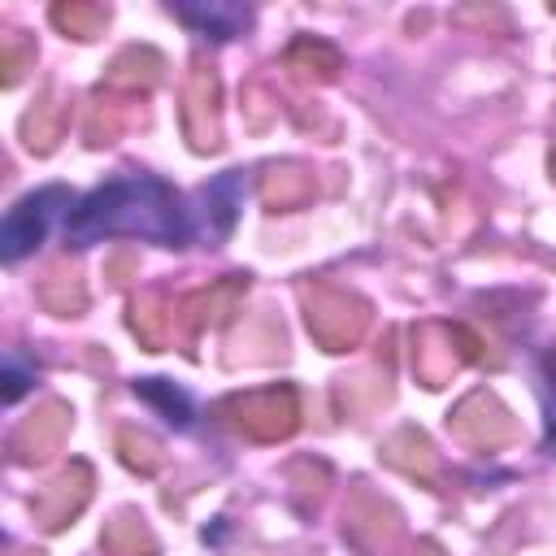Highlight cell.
<instances>
[{
    "label": "cell",
    "instance_id": "6da1fadb",
    "mask_svg": "<svg viewBox=\"0 0 556 556\" xmlns=\"http://www.w3.org/2000/svg\"><path fill=\"white\" fill-rule=\"evenodd\" d=\"M104 235H130V239H152V243H187L191 239V217L161 178L135 174V178H113L96 187L65 222V243L87 248Z\"/></svg>",
    "mask_w": 556,
    "mask_h": 556
},
{
    "label": "cell",
    "instance_id": "7a4b0ae2",
    "mask_svg": "<svg viewBox=\"0 0 556 556\" xmlns=\"http://www.w3.org/2000/svg\"><path fill=\"white\" fill-rule=\"evenodd\" d=\"M217 417L226 426H235L239 434H248V439L274 443V439H287L295 430L300 404H295L291 387H261V391H239V395L222 400Z\"/></svg>",
    "mask_w": 556,
    "mask_h": 556
},
{
    "label": "cell",
    "instance_id": "3957f363",
    "mask_svg": "<svg viewBox=\"0 0 556 556\" xmlns=\"http://www.w3.org/2000/svg\"><path fill=\"white\" fill-rule=\"evenodd\" d=\"M304 321H308V334H313L326 352H343V348H352V343L365 334L369 308H365L352 291L317 282V287L304 291Z\"/></svg>",
    "mask_w": 556,
    "mask_h": 556
},
{
    "label": "cell",
    "instance_id": "277c9868",
    "mask_svg": "<svg viewBox=\"0 0 556 556\" xmlns=\"http://www.w3.org/2000/svg\"><path fill=\"white\" fill-rule=\"evenodd\" d=\"M70 204H74V195H70L65 187H43V191L22 195V200L4 213V226H0V256H4L9 265L22 261L30 248L43 243L52 217H56L61 208H70Z\"/></svg>",
    "mask_w": 556,
    "mask_h": 556
},
{
    "label": "cell",
    "instance_id": "5b68a950",
    "mask_svg": "<svg viewBox=\"0 0 556 556\" xmlns=\"http://www.w3.org/2000/svg\"><path fill=\"white\" fill-rule=\"evenodd\" d=\"M217 96L222 87H217L213 65H191L187 87H182V130L195 152L217 148Z\"/></svg>",
    "mask_w": 556,
    "mask_h": 556
},
{
    "label": "cell",
    "instance_id": "8992f818",
    "mask_svg": "<svg viewBox=\"0 0 556 556\" xmlns=\"http://www.w3.org/2000/svg\"><path fill=\"white\" fill-rule=\"evenodd\" d=\"M452 430H456L465 443L495 447V443H504V439L513 434V413H508L495 395L473 391V395H465V400L456 404V413H452Z\"/></svg>",
    "mask_w": 556,
    "mask_h": 556
},
{
    "label": "cell",
    "instance_id": "52a82bcc",
    "mask_svg": "<svg viewBox=\"0 0 556 556\" xmlns=\"http://www.w3.org/2000/svg\"><path fill=\"white\" fill-rule=\"evenodd\" d=\"M456 334H460V326H434V321L413 334V369L426 387H443L456 374V365L465 361V352L452 348Z\"/></svg>",
    "mask_w": 556,
    "mask_h": 556
},
{
    "label": "cell",
    "instance_id": "ba28073f",
    "mask_svg": "<svg viewBox=\"0 0 556 556\" xmlns=\"http://www.w3.org/2000/svg\"><path fill=\"white\" fill-rule=\"evenodd\" d=\"M87 495H91V469L83 465V460H74L70 465V473H61L56 482H48L39 495H35V517H39V526H48V530H61L83 504H87Z\"/></svg>",
    "mask_w": 556,
    "mask_h": 556
},
{
    "label": "cell",
    "instance_id": "9c48e42d",
    "mask_svg": "<svg viewBox=\"0 0 556 556\" xmlns=\"http://www.w3.org/2000/svg\"><path fill=\"white\" fill-rule=\"evenodd\" d=\"M65 426H70L65 404H43V408H39L35 417H26V421L17 426V434H13V452H17V460H39V456L56 452Z\"/></svg>",
    "mask_w": 556,
    "mask_h": 556
},
{
    "label": "cell",
    "instance_id": "30bf717a",
    "mask_svg": "<svg viewBox=\"0 0 556 556\" xmlns=\"http://www.w3.org/2000/svg\"><path fill=\"white\" fill-rule=\"evenodd\" d=\"M243 287H248V274H230L226 282H213L208 291H195V295H187L178 308V317L187 321V330L195 334V330H204V326H213V321H222L230 308H235V300L243 295Z\"/></svg>",
    "mask_w": 556,
    "mask_h": 556
},
{
    "label": "cell",
    "instance_id": "8fae6325",
    "mask_svg": "<svg viewBox=\"0 0 556 556\" xmlns=\"http://www.w3.org/2000/svg\"><path fill=\"white\" fill-rule=\"evenodd\" d=\"M161 70H165V61L152 52V48H126V52H117V61L109 65V74H104V83L113 87V91H148L156 78H161Z\"/></svg>",
    "mask_w": 556,
    "mask_h": 556
},
{
    "label": "cell",
    "instance_id": "7c38bea8",
    "mask_svg": "<svg viewBox=\"0 0 556 556\" xmlns=\"http://www.w3.org/2000/svg\"><path fill=\"white\" fill-rule=\"evenodd\" d=\"M339 65H343V56H339V48L326 43V39L304 35V39H295V43L287 48V70H295V78H317V83H326V78L339 74Z\"/></svg>",
    "mask_w": 556,
    "mask_h": 556
},
{
    "label": "cell",
    "instance_id": "4fadbf2b",
    "mask_svg": "<svg viewBox=\"0 0 556 556\" xmlns=\"http://www.w3.org/2000/svg\"><path fill=\"white\" fill-rule=\"evenodd\" d=\"M174 13L208 39H235L248 26V9H235V4H178Z\"/></svg>",
    "mask_w": 556,
    "mask_h": 556
},
{
    "label": "cell",
    "instance_id": "5bb4252c",
    "mask_svg": "<svg viewBox=\"0 0 556 556\" xmlns=\"http://www.w3.org/2000/svg\"><path fill=\"white\" fill-rule=\"evenodd\" d=\"M261 195L269 208H295L313 195V174H304L300 165H274L261 182Z\"/></svg>",
    "mask_w": 556,
    "mask_h": 556
},
{
    "label": "cell",
    "instance_id": "9a60e30c",
    "mask_svg": "<svg viewBox=\"0 0 556 556\" xmlns=\"http://www.w3.org/2000/svg\"><path fill=\"white\" fill-rule=\"evenodd\" d=\"M39 300H43L52 313L74 317V313L87 304V291H83V278H78L74 269H52V274L43 278V287H39Z\"/></svg>",
    "mask_w": 556,
    "mask_h": 556
},
{
    "label": "cell",
    "instance_id": "2e32d148",
    "mask_svg": "<svg viewBox=\"0 0 556 556\" xmlns=\"http://www.w3.org/2000/svg\"><path fill=\"white\" fill-rule=\"evenodd\" d=\"M204 208H208V222H213V235L222 239V235H230V226H235V208H239V174H226V178H217L213 187H204Z\"/></svg>",
    "mask_w": 556,
    "mask_h": 556
},
{
    "label": "cell",
    "instance_id": "e0dca14e",
    "mask_svg": "<svg viewBox=\"0 0 556 556\" xmlns=\"http://www.w3.org/2000/svg\"><path fill=\"white\" fill-rule=\"evenodd\" d=\"M61 130H65V104H52V100L35 104V113H26V122H22V135L35 152H48L61 139Z\"/></svg>",
    "mask_w": 556,
    "mask_h": 556
},
{
    "label": "cell",
    "instance_id": "ac0fdd59",
    "mask_svg": "<svg viewBox=\"0 0 556 556\" xmlns=\"http://www.w3.org/2000/svg\"><path fill=\"white\" fill-rule=\"evenodd\" d=\"M52 22L74 39H96L104 30V22H109V9L104 4H56Z\"/></svg>",
    "mask_w": 556,
    "mask_h": 556
},
{
    "label": "cell",
    "instance_id": "d6986e66",
    "mask_svg": "<svg viewBox=\"0 0 556 556\" xmlns=\"http://www.w3.org/2000/svg\"><path fill=\"white\" fill-rule=\"evenodd\" d=\"M135 391H139L143 400H152V404L165 413L169 426H187V421H191V400H187L174 382H165V378H143V382H135Z\"/></svg>",
    "mask_w": 556,
    "mask_h": 556
},
{
    "label": "cell",
    "instance_id": "ffe728a7",
    "mask_svg": "<svg viewBox=\"0 0 556 556\" xmlns=\"http://www.w3.org/2000/svg\"><path fill=\"white\" fill-rule=\"evenodd\" d=\"M152 547H156V543H152V534H148L135 517H126V513H122V517H113V521H109V530H104V552H113V556H139V552L148 556Z\"/></svg>",
    "mask_w": 556,
    "mask_h": 556
},
{
    "label": "cell",
    "instance_id": "44dd1931",
    "mask_svg": "<svg viewBox=\"0 0 556 556\" xmlns=\"http://www.w3.org/2000/svg\"><path fill=\"white\" fill-rule=\"evenodd\" d=\"M174 317L169 313H161V304H156V295H143L139 304H135V313H130V326H135V334L156 352L161 343H165V326H169Z\"/></svg>",
    "mask_w": 556,
    "mask_h": 556
},
{
    "label": "cell",
    "instance_id": "7402d4cb",
    "mask_svg": "<svg viewBox=\"0 0 556 556\" xmlns=\"http://www.w3.org/2000/svg\"><path fill=\"white\" fill-rule=\"evenodd\" d=\"M117 447H122V460L139 473H152L161 465V447L148 439V434H135V430H122L117 434Z\"/></svg>",
    "mask_w": 556,
    "mask_h": 556
},
{
    "label": "cell",
    "instance_id": "603a6c76",
    "mask_svg": "<svg viewBox=\"0 0 556 556\" xmlns=\"http://www.w3.org/2000/svg\"><path fill=\"white\" fill-rule=\"evenodd\" d=\"M35 61V48H30V39H22V35H9L4 39V48H0V65H4V83H17L22 78V70Z\"/></svg>",
    "mask_w": 556,
    "mask_h": 556
},
{
    "label": "cell",
    "instance_id": "cb8c5ba5",
    "mask_svg": "<svg viewBox=\"0 0 556 556\" xmlns=\"http://www.w3.org/2000/svg\"><path fill=\"white\" fill-rule=\"evenodd\" d=\"M26 391V369L17 356H9V374H4V400H17Z\"/></svg>",
    "mask_w": 556,
    "mask_h": 556
},
{
    "label": "cell",
    "instance_id": "d4e9b609",
    "mask_svg": "<svg viewBox=\"0 0 556 556\" xmlns=\"http://www.w3.org/2000/svg\"><path fill=\"white\" fill-rule=\"evenodd\" d=\"M421 556H443V552H439L434 543H421Z\"/></svg>",
    "mask_w": 556,
    "mask_h": 556
},
{
    "label": "cell",
    "instance_id": "484cf974",
    "mask_svg": "<svg viewBox=\"0 0 556 556\" xmlns=\"http://www.w3.org/2000/svg\"><path fill=\"white\" fill-rule=\"evenodd\" d=\"M552 174H556V152H552Z\"/></svg>",
    "mask_w": 556,
    "mask_h": 556
},
{
    "label": "cell",
    "instance_id": "4316f807",
    "mask_svg": "<svg viewBox=\"0 0 556 556\" xmlns=\"http://www.w3.org/2000/svg\"><path fill=\"white\" fill-rule=\"evenodd\" d=\"M26 556H39V552H26Z\"/></svg>",
    "mask_w": 556,
    "mask_h": 556
}]
</instances>
